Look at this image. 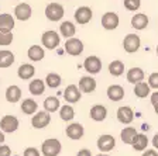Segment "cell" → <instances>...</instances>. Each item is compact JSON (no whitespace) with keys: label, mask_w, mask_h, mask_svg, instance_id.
<instances>
[{"label":"cell","mask_w":158,"mask_h":156,"mask_svg":"<svg viewBox=\"0 0 158 156\" xmlns=\"http://www.w3.org/2000/svg\"><path fill=\"white\" fill-rule=\"evenodd\" d=\"M117 120L118 122L124 124V125H128V124H131L133 120H134V111L130 106H122V107H118L117 113Z\"/></svg>","instance_id":"cell-14"},{"label":"cell","mask_w":158,"mask_h":156,"mask_svg":"<svg viewBox=\"0 0 158 156\" xmlns=\"http://www.w3.org/2000/svg\"><path fill=\"white\" fill-rule=\"evenodd\" d=\"M51 122V114L48 111H38L33 115L31 118V125L37 130H43V128H47Z\"/></svg>","instance_id":"cell-6"},{"label":"cell","mask_w":158,"mask_h":156,"mask_svg":"<svg viewBox=\"0 0 158 156\" xmlns=\"http://www.w3.org/2000/svg\"><path fill=\"white\" fill-rule=\"evenodd\" d=\"M28 90L33 96H41L45 90V82L43 79H34V80L30 82Z\"/></svg>","instance_id":"cell-28"},{"label":"cell","mask_w":158,"mask_h":156,"mask_svg":"<svg viewBox=\"0 0 158 156\" xmlns=\"http://www.w3.org/2000/svg\"><path fill=\"white\" fill-rule=\"evenodd\" d=\"M61 83H62V78L55 72H51V73H48L45 76V85L49 89H58L61 86Z\"/></svg>","instance_id":"cell-32"},{"label":"cell","mask_w":158,"mask_h":156,"mask_svg":"<svg viewBox=\"0 0 158 156\" xmlns=\"http://www.w3.org/2000/svg\"><path fill=\"white\" fill-rule=\"evenodd\" d=\"M82 97V91L76 85H69L64 90V98L66 103H78Z\"/></svg>","instance_id":"cell-15"},{"label":"cell","mask_w":158,"mask_h":156,"mask_svg":"<svg viewBox=\"0 0 158 156\" xmlns=\"http://www.w3.org/2000/svg\"><path fill=\"white\" fill-rule=\"evenodd\" d=\"M73 17H75L76 23L81 24V26H83V24H88L89 21L92 20L93 11H92V9L88 7V6H81V7H78V9L75 10Z\"/></svg>","instance_id":"cell-8"},{"label":"cell","mask_w":158,"mask_h":156,"mask_svg":"<svg viewBox=\"0 0 158 156\" xmlns=\"http://www.w3.org/2000/svg\"><path fill=\"white\" fill-rule=\"evenodd\" d=\"M152 107H154V111H155V114H157V115H158V103H155L154 106H152Z\"/></svg>","instance_id":"cell-46"},{"label":"cell","mask_w":158,"mask_h":156,"mask_svg":"<svg viewBox=\"0 0 158 156\" xmlns=\"http://www.w3.org/2000/svg\"><path fill=\"white\" fill-rule=\"evenodd\" d=\"M59 42H61V35L56 34V31L49 30V31L43 33V35H41V44H43V46L47 49L58 48Z\"/></svg>","instance_id":"cell-3"},{"label":"cell","mask_w":158,"mask_h":156,"mask_svg":"<svg viewBox=\"0 0 158 156\" xmlns=\"http://www.w3.org/2000/svg\"><path fill=\"white\" fill-rule=\"evenodd\" d=\"M37 110H38V104H37V101H34L33 98H24V100L21 101V111H23L24 114L33 115V114L37 113Z\"/></svg>","instance_id":"cell-30"},{"label":"cell","mask_w":158,"mask_h":156,"mask_svg":"<svg viewBox=\"0 0 158 156\" xmlns=\"http://www.w3.org/2000/svg\"><path fill=\"white\" fill-rule=\"evenodd\" d=\"M64 16H65V9H64L62 4L55 3V2L47 4V7H45V17L49 20V21H54V23L61 21V20L64 18Z\"/></svg>","instance_id":"cell-2"},{"label":"cell","mask_w":158,"mask_h":156,"mask_svg":"<svg viewBox=\"0 0 158 156\" xmlns=\"http://www.w3.org/2000/svg\"><path fill=\"white\" fill-rule=\"evenodd\" d=\"M14 26H16V20H14V17L11 14L9 13L0 14V31H4V33L13 31Z\"/></svg>","instance_id":"cell-20"},{"label":"cell","mask_w":158,"mask_h":156,"mask_svg":"<svg viewBox=\"0 0 158 156\" xmlns=\"http://www.w3.org/2000/svg\"><path fill=\"white\" fill-rule=\"evenodd\" d=\"M44 55H45V51H44L43 46L40 45H31L28 48V51H27V56H28L30 61L33 62H40L44 58Z\"/></svg>","instance_id":"cell-27"},{"label":"cell","mask_w":158,"mask_h":156,"mask_svg":"<svg viewBox=\"0 0 158 156\" xmlns=\"http://www.w3.org/2000/svg\"><path fill=\"white\" fill-rule=\"evenodd\" d=\"M150 101H151L152 106L155 103H158V91H152L151 94H150Z\"/></svg>","instance_id":"cell-41"},{"label":"cell","mask_w":158,"mask_h":156,"mask_svg":"<svg viewBox=\"0 0 158 156\" xmlns=\"http://www.w3.org/2000/svg\"><path fill=\"white\" fill-rule=\"evenodd\" d=\"M137 135H138V132L135 131V128H133V127H126V128H123V131L120 132L122 141L124 143H127V145H133L135 138H137Z\"/></svg>","instance_id":"cell-26"},{"label":"cell","mask_w":158,"mask_h":156,"mask_svg":"<svg viewBox=\"0 0 158 156\" xmlns=\"http://www.w3.org/2000/svg\"><path fill=\"white\" fill-rule=\"evenodd\" d=\"M11 155V149L7 145H0V156H10Z\"/></svg>","instance_id":"cell-40"},{"label":"cell","mask_w":158,"mask_h":156,"mask_svg":"<svg viewBox=\"0 0 158 156\" xmlns=\"http://www.w3.org/2000/svg\"><path fill=\"white\" fill-rule=\"evenodd\" d=\"M120 24V18H118L117 13H113V11H107V13L103 14L102 17V27L107 31H112L116 30Z\"/></svg>","instance_id":"cell-12"},{"label":"cell","mask_w":158,"mask_h":156,"mask_svg":"<svg viewBox=\"0 0 158 156\" xmlns=\"http://www.w3.org/2000/svg\"><path fill=\"white\" fill-rule=\"evenodd\" d=\"M59 33H61L62 37H65V38H72L76 34V27L71 21H62L61 26H59Z\"/></svg>","instance_id":"cell-29"},{"label":"cell","mask_w":158,"mask_h":156,"mask_svg":"<svg viewBox=\"0 0 158 156\" xmlns=\"http://www.w3.org/2000/svg\"><path fill=\"white\" fill-rule=\"evenodd\" d=\"M13 33L9 31V33H4V31H0V46H9L10 44L13 42Z\"/></svg>","instance_id":"cell-36"},{"label":"cell","mask_w":158,"mask_h":156,"mask_svg":"<svg viewBox=\"0 0 158 156\" xmlns=\"http://www.w3.org/2000/svg\"><path fill=\"white\" fill-rule=\"evenodd\" d=\"M14 54L9 49H0V69H6L14 63Z\"/></svg>","instance_id":"cell-23"},{"label":"cell","mask_w":158,"mask_h":156,"mask_svg":"<svg viewBox=\"0 0 158 156\" xmlns=\"http://www.w3.org/2000/svg\"><path fill=\"white\" fill-rule=\"evenodd\" d=\"M59 117H61L62 121H66V122L72 121L73 117H75V110H73V107L71 104H65L62 107H59Z\"/></svg>","instance_id":"cell-33"},{"label":"cell","mask_w":158,"mask_h":156,"mask_svg":"<svg viewBox=\"0 0 158 156\" xmlns=\"http://www.w3.org/2000/svg\"><path fill=\"white\" fill-rule=\"evenodd\" d=\"M96 86H98L96 79L92 78L90 75L89 76H82L81 80H79V89H81L82 93H93V91L96 90Z\"/></svg>","instance_id":"cell-17"},{"label":"cell","mask_w":158,"mask_h":156,"mask_svg":"<svg viewBox=\"0 0 158 156\" xmlns=\"http://www.w3.org/2000/svg\"><path fill=\"white\" fill-rule=\"evenodd\" d=\"M76 156H92V152L89 149H81L78 153H76Z\"/></svg>","instance_id":"cell-42"},{"label":"cell","mask_w":158,"mask_h":156,"mask_svg":"<svg viewBox=\"0 0 158 156\" xmlns=\"http://www.w3.org/2000/svg\"><path fill=\"white\" fill-rule=\"evenodd\" d=\"M34 75H35V68L31 63H23L17 69V76L21 80H30L34 78Z\"/></svg>","instance_id":"cell-18"},{"label":"cell","mask_w":158,"mask_h":156,"mask_svg":"<svg viewBox=\"0 0 158 156\" xmlns=\"http://www.w3.org/2000/svg\"><path fill=\"white\" fill-rule=\"evenodd\" d=\"M19 125H20L19 118L16 115H11V114L3 115L2 120H0V130L7 134H11L14 131H17L19 130Z\"/></svg>","instance_id":"cell-4"},{"label":"cell","mask_w":158,"mask_h":156,"mask_svg":"<svg viewBox=\"0 0 158 156\" xmlns=\"http://www.w3.org/2000/svg\"><path fill=\"white\" fill-rule=\"evenodd\" d=\"M96 145H98V149L100 150V152H110V150H113L116 148V139L114 137H112V135H109V134H106V135H100L98 139V142H96Z\"/></svg>","instance_id":"cell-9"},{"label":"cell","mask_w":158,"mask_h":156,"mask_svg":"<svg viewBox=\"0 0 158 156\" xmlns=\"http://www.w3.org/2000/svg\"><path fill=\"white\" fill-rule=\"evenodd\" d=\"M152 146H154L155 149H158V134H155L154 138H152Z\"/></svg>","instance_id":"cell-44"},{"label":"cell","mask_w":158,"mask_h":156,"mask_svg":"<svg viewBox=\"0 0 158 156\" xmlns=\"http://www.w3.org/2000/svg\"><path fill=\"white\" fill-rule=\"evenodd\" d=\"M155 52H157V55H158V45H157V48H155Z\"/></svg>","instance_id":"cell-48"},{"label":"cell","mask_w":158,"mask_h":156,"mask_svg":"<svg viewBox=\"0 0 158 156\" xmlns=\"http://www.w3.org/2000/svg\"><path fill=\"white\" fill-rule=\"evenodd\" d=\"M33 16V9L28 3H20L14 7V18L19 21H27Z\"/></svg>","instance_id":"cell-10"},{"label":"cell","mask_w":158,"mask_h":156,"mask_svg":"<svg viewBox=\"0 0 158 156\" xmlns=\"http://www.w3.org/2000/svg\"><path fill=\"white\" fill-rule=\"evenodd\" d=\"M40 150L37 148H26L23 152V156H40Z\"/></svg>","instance_id":"cell-39"},{"label":"cell","mask_w":158,"mask_h":156,"mask_svg":"<svg viewBox=\"0 0 158 156\" xmlns=\"http://www.w3.org/2000/svg\"><path fill=\"white\" fill-rule=\"evenodd\" d=\"M6 100L9 103H19L21 100V89L17 85H11L6 89V94H4Z\"/></svg>","instance_id":"cell-22"},{"label":"cell","mask_w":158,"mask_h":156,"mask_svg":"<svg viewBox=\"0 0 158 156\" xmlns=\"http://www.w3.org/2000/svg\"><path fill=\"white\" fill-rule=\"evenodd\" d=\"M144 70L141 68H131L127 70V80L131 83V85H135V83H140V82L144 80Z\"/></svg>","instance_id":"cell-24"},{"label":"cell","mask_w":158,"mask_h":156,"mask_svg":"<svg viewBox=\"0 0 158 156\" xmlns=\"http://www.w3.org/2000/svg\"><path fill=\"white\" fill-rule=\"evenodd\" d=\"M89 117L92 118L93 121H96V122H102L107 117V108L103 104H96L89 111Z\"/></svg>","instance_id":"cell-16"},{"label":"cell","mask_w":158,"mask_h":156,"mask_svg":"<svg viewBox=\"0 0 158 156\" xmlns=\"http://www.w3.org/2000/svg\"><path fill=\"white\" fill-rule=\"evenodd\" d=\"M141 46V39L135 34H127L123 39V48L127 54H134Z\"/></svg>","instance_id":"cell-7"},{"label":"cell","mask_w":158,"mask_h":156,"mask_svg":"<svg viewBox=\"0 0 158 156\" xmlns=\"http://www.w3.org/2000/svg\"><path fill=\"white\" fill-rule=\"evenodd\" d=\"M83 49H85V46H83V42L81 41V39L75 38V37H72V38H66L65 52L68 54V55L79 56L83 52Z\"/></svg>","instance_id":"cell-5"},{"label":"cell","mask_w":158,"mask_h":156,"mask_svg":"<svg viewBox=\"0 0 158 156\" xmlns=\"http://www.w3.org/2000/svg\"><path fill=\"white\" fill-rule=\"evenodd\" d=\"M65 134H66V137H68L69 139L79 141V139H82L83 134H85V128H83L82 124L72 122V124H69L68 127H66Z\"/></svg>","instance_id":"cell-13"},{"label":"cell","mask_w":158,"mask_h":156,"mask_svg":"<svg viewBox=\"0 0 158 156\" xmlns=\"http://www.w3.org/2000/svg\"><path fill=\"white\" fill-rule=\"evenodd\" d=\"M106 93L110 101H122L124 98V89L120 85H110Z\"/></svg>","instance_id":"cell-21"},{"label":"cell","mask_w":158,"mask_h":156,"mask_svg":"<svg viewBox=\"0 0 158 156\" xmlns=\"http://www.w3.org/2000/svg\"><path fill=\"white\" fill-rule=\"evenodd\" d=\"M62 150V143L56 138H48L41 145V152L44 156H58Z\"/></svg>","instance_id":"cell-1"},{"label":"cell","mask_w":158,"mask_h":156,"mask_svg":"<svg viewBox=\"0 0 158 156\" xmlns=\"http://www.w3.org/2000/svg\"><path fill=\"white\" fill-rule=\"evenodd\" d=\"M123 4L128 11H137L141 7V0H123Z\"/></svg>","instance_id":"cell-37"},{"label":"cell","mask_w":158,"mask_h":156,"mask_svg":"<svg viewBox=\"0 0 158 156\" xmlns=\"http://www.w3.org/2000/svg\"><path fill=\"white\" fill-rule=\"evenodd\" d=\"M134 94L135 97L138 98H145L148 97V96L151 94V87H150V85H148L147 82H140V83H135L134 85Z\"/></svg>","instance_id":"cell-25"},{"label":"cell","mask_w":158,"mask_h":156,"mask_svg":"<svg viewBox=\"0 0 158 156\" xmlns=\"http://www.w3.org/2000/svg\"><path fill=\"white\" fill-rule=\"evenodd\" d=\"M109 73L114 78L122 76L124 73V63L122 61H113L109 63Z\"/></svg>","instance_id":"cell-34"},{"label":"cell","mask_w":158,"mask_h":156,"mask_svg":"<svg viewBox=\"0 0 158 156\" xmlns=\"http://www.w3.org/2000/svg\"><path fill=\"white\" fill-rule=\"evenodd\" d=\"M4 139H6V137H4V132L2 130H0V145L4 142Z\"/></svg>","instance_id":"cell-45"},{"label":"cell","mask_w":158,"mask_h":156,"mask_svg":"<svg viewBox=\"0 0 158 156\" xmlns=\"http://www.w3.org/2000/svg\"><path fill=\"white\" fill-rule=\"evenodd\" d=\"M148 85H150V87L154 89V90H158V72H154V73H151V75L148 76Z\"/></svg>","instance_id":"cell-38"},{"label":"cell","mask_w":158,"mask_h":156,"mask_svg":"<svg viewBox=\"0 0 158 156\" xmlns=\"http://www.w3.org/2000/svg\"><path fill=\"white\" fill-rule=\"evenodd\" d=\"M131 146L134 150H145L148 146V138L145 137L144 134H138Z\"/></svg>","instance_id":"cell-35"},{"label":"cell","mask_w":158,"mask_h":156,"mask_svg":"<svg viewBox=\"0 0 158 156\" xmlns=\"http://www.w3.org/2000/svg\"><path fill=\"white\" fill-rule=\"evenodd\" d=\"M83 69L88 72L89 75H96L102 69V61H100V58H98L95 55L88 56L85 59V62H83Z\"/></svg>","instance_id":"cell-11"},{"label":"cell","mask_w":158,"mask_h":156,"mask_svg":"<svg viewBox=\"0 0 158 156\" xmlns=\"http://www.w3.org/2000/svg\"><path fill=\"white\" fill-rule=\"evenodd\" d=\"M0 85H2V82H0Z\"/></svg>","instance_id":"cell-49"},{"label":"cell","mask_w":158,"mask_h":156,"mask_svg":"<svg viewBox=\"0 0 158 156\" xmlns=\"http://www.w3.org/2000/svg\"><path fill=\"white\" fill-rule=\"evenodd\" d=\"M44 110L48 111V113H55V111L59 110L61 107V103H59V98L55 97V96H49L44 100Z\"/></svg>","instance_id":"cell-31"},{"label":"cell","mask_w":158,"mask_h":156,"mask_svg":"<svg viewBox=\"0 0 158 156\" xmlns=\"http://www.w3.org/2000/svg\"><path fill=\"white\" fill-rule=\"evenodd\" d=\"M143 156H158V153L155 149H147V150H144Z\"/></svg>","instance_id":"cell-43"},{"label":"cell","mask_w":158,"mask_h":156,"mask_svg":"<svg viewBox=\"0 0 158 156\" xmlns=\"http://www.w3.org/2000/svg\"><path fill=\"white\" fill-rule=\"evenodd\" d=\"M148 23H150V18H148V16L144 13H135L134 16L131 17V27L138 30V31L147 28Z\"/></svg>","instance_id":"cell-19"},{"label":"cell","mask_w":158,"mask_h":156,"mask_svg":"<svg viewBox=\"0 0 158 156\" xmlns=\"http://www.w3.org/2000/svg\"><path fill=\"white\" fill-rule=\"evenodd\" d=\"M96 156H109V155H107V153H105V152H100L99 155H96Z\"/></svg>","instance_id":"cell-47"}]
</instances>
